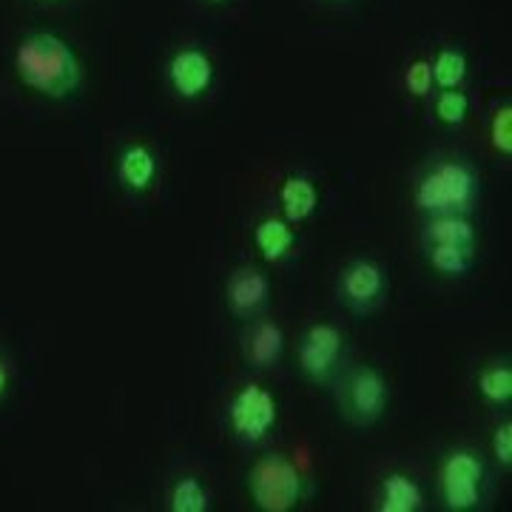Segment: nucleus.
I'll return each instance as SVG.
<instances>
[{
    "label": "nucleus",
    "mask_w": 512,
    "mask_h": 512,
    "mask_svg": "<svg viewBox=\"0 0 512 512\" xmlns=\"http://www.w3.org/2000/svg\"><path fill=\"white\" fill-rule=\"evenodd\" d=\"M430 69H433V86H439V89H461L470 63H467V55L461 49L447 46V49H441L439 55H436V60H430Z\"/></svg>",
    "instance_id": "19"
},
{
    "label": "nucleus",
    "mask_w": 512,
    "mask_h": 512,
    "mask_svg": "<svg viewBox=\"0 0 512 512\" xmlns=\"http://www.w3.org/2000/svg\"><path fill=\"white\" fill-rule=\"evenodd\" d=\"M481 180L476 168L464 160H441L416 185V208L424 217L464 214L476 208Z\"/></svg>",
    "instance_id": "2"
},
{
    "label": "nucleus",
    "mask_w": 512,
    "mask_h": 512,
    "mask_svg": "<svg viewBox=\"0 0 512 512\" xmlns=\"http://www.w3.org/2000/svg\"><path fill=\"white\" fill-rule=\"evenodd\" d=\"M404 86H407V92L413 94V97H427V94L433 92V69H430V60H413L410 66H407V72H404Z\"/></svg>",
    "instance_id": "23"
},
{
    "label": "nucleus",
    "mask_w": 512,
    "mask_h": 512,
    "mask_svg": "<svg viewBox=\"0 0 512 512\" xmlns=\"http://www.w3.org/2000/svg\"><path fill=\"white\" fill-rule=\"evenodd\" d=\"M168 510L171 512H208L211 510V493L205 490L200 478H180L171 495H168Z\"/></svg>",
    "instance_id": "20"
},
{
    "label": "nucleus",
    "mask_w": 512,
    "mask_h": 512,
    "mask_svg": "<svg viewBox=\"0 0 512 512\" xmlns=\"http://www.w3.org/2000/svg\"><path fill=\"white\" fill-rule=\"evenodd\" d=\"M424 507V490L416 478L390 473L382 481L379 512H419Z\"/></svg>",
    "instance_id": "16"
},
{
    "label": "nucleus",
    "mask_w": 512,
    "mask_h": 512,
    "mask_svg": "<svg viewBox=\"0 0 512 512\" xmlns=\"http://www.w3.org/2000/svg\"><path fill=\"white\" fill-rule=\"evenodd\" d=\"M433 109H436L439 123L450 128L461 126L467 120V114H470V94L461 92V89H441Z\"/></svg>",
    "instance_id": "21"
},
{
    "label": "nucleus",
    "mask_w": 512,
    "mask_h": 512,
    "mask_svg": "<svg viewBox=\"0 0 512 512\" xmlns=\"http://www.w3.org/2000/svg\"><path fill=\"white\" fill-rule=\"evenodd\" d=\"M493 456L501 467L512 464V421L498 424L493 433Z\"/></svg>",
    "instance_id": "24"
},
{
    "label": "nucleus",
    "mask_w": 512,
    "mask_h": 512,
    "mask_svg": "<svg viewBox=\"0 0 512 512\" xmlns=\"http://www.w3.org/2000/svg\"><path fill=\"white\" fill-rule=\"evenodd\" d=\"M248 493L256 510L291 512L302 504L308 484L291 458L282 453H268L254 461L248 473Z\"/></svg>",
    "instance_id": "3"
},
{
    "label": "nucleus",
    "mask_w": 512,
    "mask_h": 512,
    "mask_svg": "<svg viewBox=\"0 0 512 512\" xmlns=\"http://www.w3.org/2000/svg\"><path fill=\"white\" fill-rule=\"evenodd\" d=\"M279 205H282V214L291 225L311 220L313 211L319 208V188L313 185L311 177L291 174V177H285V183L279 188Z\"/></svg>",
    "instance_id": "13"
},
{
    "label": "nucleus",
    "mask_w": 512,
    "mask_h": 512,
    "mask_svg": "<svg viewBox=\"0 0 512 512\" xmlns=\"http://www.w3.org/2000/svg\"><path fill=\"white\" fill-rule=\"evenodd\" d=\"M208 3H214V6H220V3H228V0H208Z\"/></svg>",
    "instance_id": "26"
},
{
    "label": "nucleus",
    "mask_w": 512,
    "mask_h": 512,
    "mask_svg": "<svg viewBox=\"0 0 512 512\" xmlns=\"http://www.w3.org/2000/svg\"><path fill=\"white\" fill-rule=\"evenodd\" d=\"M282 350H285V333L276 322H254L251 330L242 336V353L245 359L259 370H268L282 359Z\"/></svg>",
    "instance_id": "11"
},
{
    "label": "nucleus",
    "mask_w": 512,
    "mask_h": 512,
    "mask_svg": "<svg viewBox=\"0 0 512 512\" xmlns=\"http://www.w3.org/2000/svg\"><path fill=\"white\" fill-rule=\"evenodd\" d=\"M484 461L473 450H453L439 470V493L444 510L470 512L481 504Z\"/></svg>",
    "instance_id": "5"
},
{
    "label": "nucleus",
    "mask_w": 512,
    "mask_h": 512,
    "mask_svg": "<svg viewBox=\"0 0 512 512\" xmlns=\"http://www.w3.org/2000/svg\"><path fill=\"white\" fill-rule=\"evenodd\" d=\"M490 143L498 154L510 157L512 154V106L504 103L493 111V120H490Z\"/></svg>",
    "instance_id": "22"
},
{
    "label": "nucleus",
    "mask_w": 512,
    "mask_h": 512,
    "mask_svg": "<svg viewBox=\"0 0 512 512\" xmlns=\"http://www.w3.org/2000/svg\"><path fill=\"white\" fill-rule=\"evenodd\" d=\"M339 413L353 424V427H370L376 421H382L390 404V384L384 379L379 367L362 365L350 370L342 379L339 390Z\"/></svg>",
    "instance_id": "4"
},
{
    "label": "nucleus",
    "mask_w": 512,
    "mask_h": 512,
    "mask_svg": "<svg viewBox=\"0 0 512 512\" xmlns=\"http://www.w3.org/2000/svg\"><path fill=\"white\" fill-rule=\"evenodd\" d=\"M276 419H279V404L274 393L265 390L262 384H245L228 404L231 430L242 444H259L268 439V433L276 427Z\"/></svg>",
    "instance_id": "6"
},
{
    "label": "nucleus",
    "mask_w": 512,
    "mask_h": 512,
    "mask_svg": "<svg viewBox=\"0 0 512 512\" xmlns=\"http://www.w3.org/2000/svg\"><path fill=\"white\" fill-rule=\"evenodd\" d=\"M424 245H461V248H476V225L464 214H441L427 217L421 231Z\"/></svg>",
    "instance_id": "14"
},
{
    "label": "nucleus",
    "mask_w": 512,
    "mask_h": 512,
    "mask_svg": "<svg viewBox=\"0 0 512 512\" xmlns=\"http://www.w3.org/2000/svg\"><path fill=\"white\" fill-rule=\"evenodd\" d=\"M430 268L441 276H464L473 268L476 248H461V245H424Z\"/></svg>",
    "instance_id": "17"
},
{
    "label": "nucleus",
    "mask_w": 512,
    "mask_h": 512,
    "mask_svg": "<svg viewBox=\"0 0 512 512\" xmlns=\"http://www.w3.org/2000/svg\"><path fill=\"white\" fill-rule=\"evenodd\" d=\"M214 60L205 55L202 49H180L174 52L168 66H165V77H168V86L180 94L183 100H197L202 94H208V89L214 86Z\"/></svg>",
    "instance_id": "9"
},
{
    "label": "nucleus",
    "mask_w": 512,
    "mask_h": 512,
    "mask_svg": "<svg viewBox=\"0 0 512 512\" xmlns=\"http://www.w3.org/2000/svg\"><path fill=\"white\" fill-rule=\"evenodd\" d=\"M271 299V282L259 268H237L225 282L228 311L239 319H256Z\"/></svg>",
    "instance_id": "10"
},
{
    "label": "nucleus",
    "mask_w": 512,
    "mask_h": 512,
    "mask_svg": "<svg viewBox=\"0 0 512 512\" xmlns=\"http://www.w3.org/2000/svg\"><path fill=\"white\" fill-rule=\"evenodd\" d=\"M478 393L487 404L504 407L512 399V367L507 362H493L478 376Z\"/></svg>",
    "instance_id": "18"
},
{
    "label": "nucleus",
    "mask_w": 512,
    "mask_h": 512,
    "mask_svg": "<svg viewBox=\"0 0 512 512\" xmlns=\"http://www.w3.org/2000/svg\"><path fill=\"white\" fill-rule=\"evenodd\" d=\"M117 177L134 194H146L157 180V157L148 146H126L117 157Z\"/></svg>",
    "instance_id": "12"
},
{
    "label": "nucleus",
    "mask_w": 512,
    "mask_h": 512,
    "mask_svg": "<svg viewBox=\"0 0 512 512\" xmlns=\"http://www.w3.org/2000/svg\"><path fill=\"white\" fill-rule=\"evenodd\" d=\"M9 382H12V370H9L6 356L0 353V402H3V399H6V393H9Z\"/></svg>",
    "instance_id": "25"
},
{
    "label": "nucleus",
    "mask_w": 512,
    "mask_h": 512,
    "mask_svg": "<svg viewBox=\"0 0 512 512\" xmlns=\"http://www.w3.org/2000/svg\"><path fill=\"white\" fill-rule=\"evenodd\" d=\"M254 242L256 251L262 254L265 262H282L296 248V231H293V225L288 220L265 217L254 228Z\"/></svg>",
    "instance_id": "15"
},
{
    "label": "nucleus",
    "mask_w": 512,
    "mask_h": 512,
    "mask_svg": "<svg viewBox=\"0 0 512 512\" xmlns=\"http://www.w3.org/2000/svg\"><path fill=\"white\" fill-rule=\"evenodd\" d=\"M342 356H345V333L330 322L311 325L302 333L296 348L299 370L316 384H328L336 376Z\"/></svg>",
    "instance_id": "7"
},
{
    "label": "nucleus",
    "mask_w": 512,
    "mask_h": 512,
    "mask_svg": "<svg viewBox=\"0 0 512 512\" xmlns=\"http://www.w3.org/2000/svg\"><path fill=\"white\" fill-rule=\"evenodd\" d=\"M387 296V274L373 259H353L339 274V302L353 313L376 311Z\"/></svg>",
    "instance_id": "8"
},
{
    "label": "nucleus",
    "mask_w": 512,
    "mask_h": 512,
    "mask_svg": "<svg viewBox=\"0 0 512 512\" xmlns=\"http://www.w3.org/2000/svg\"><path fill=\"white\" fill-rule=\"evenodd\" d=\"M18 80L40 97L66 100L80 89L83 66L74 46L55 32H32L15 49Z\"/></svg>",
    "instance_id": "1"
}]
</instances>
